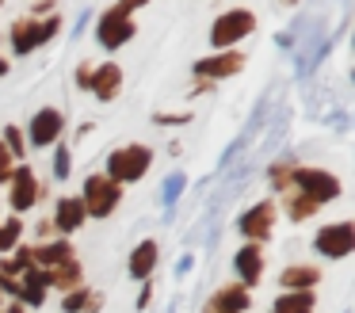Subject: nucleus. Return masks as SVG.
Listing matches in <instances>:
<instances>
[{
  "label": "nucleus",
  "mask_w": 355,
  "mask_h": 313,
  "mask_svg": "<svg viewBox=\"0 0 355 313\" xmlns=\"http://www.w3.org/2000/svg\"><path fill=\"white\" fill-rule=\"evenodd\" d=\"M149 160H153V153L146 149V145H126V149H115L107 160V180L115 183H126V180H141L149 168Z\"/></svg>",
  "instance_id": "f257e3e1"
},
{
  "label": "nucleus",
  "mask_w": 355,
  "mask_h": 313,
  "mask_svg": "<svg viewBox=\"0 0 355 313\" xmlns=\"http://www.w3.org/2000/svg\"><path fill=\"white\" fill-rule=\"evenodd\" d=\"M294 183L302 187V195L309 198V203H332V198L340 195V180L329 172H321V168H294Z\"/></svg>",
  "instance_id": "f03ea898"
},
{
  "label": "nucleus",
  "mask_w": 355,
  "mask_h": 313,
  "mask_svg": "<svg viewBox=\"0 0 355 313\" xmlns=\"http://www.w3.org/2000/svg\"><path fill=\"white\" fill-rule=\"evenodd\" d=\"M252 27H256L252 12H245V8H233V12L218 15L214 31H210V42H214L218 50H225V46L241 42V38H245V35H252Z\"/></svg>",
  "instance_id": "7ed1b4c3"
},
{
  "label": "nucleus",
  "mask_w": 355,
  "mask_h": 313,
  "mask_svg": "<svg viewBox=\"0 0 355 313\" xmlns=\"http://www.w3.org/2000/svg\"><path fill=\"white\" fill-rule=\"evenodd\" d=\"M85 214H96V218H107L111 210L119 206V183L107 180V176H92L85 183Z\"/></svg>",
  "instance_id": "20e7f679"
},
{
  "label": "nucleus",
  "mask_w": 355,
  "mask_h": 313,
  "mask_svg": "<svg viewBox=\"0 0 355 313\" xmlns=\"http://www.w3.org/2000/svg\"><path fill=\"white\" fill-rule=\"evenodd\" d=\"M58 27H62V19H58V15H50V19H19L16 27H12L16 53H31L35 46H42L50 35H58Z\"/></svg>",
  "instance_id": "39448f33"
},
{
  "label": "nucleus",
  "mask_w": 355,
  "mask_h": 313,
  "mask_svg": "<svg viewBox=\"0 0 355 313\" xmlns=\"http://www.w3.org/2000/svg\"><path fill=\"white\" fill-rule=\"evenodd\" d=\"M317 252L321 256H329V260H340V256H347V252L355 248V229L347 226V221H336V226H324L321 233H317Z\"/></svg>",
  "instance_id": "423d86ee"
},
{
  "label": "nucleus",
  "mask_w": 355,
  "mask_h": 313,
  "mask_svg": "<svg viewBox=\"0 0 355 313\" xmlns=\"http://www.w3.org/2000/svg\"><path fill=\"white\" fill-rule=\"evenodd\" d=\"M96 38H100V46L115 50V46H123L126 38H134V19L126 12H119V8H111V12L100 19V27H96Z\"/></svg>",
  "instance_id": "0eeeda50"
},
{
  "label": "nucleus",
  "mask_w": 355,
  "mask_h": 313,
  "mask_svg": "<svg viewBox=\"0 0 355 313\" xmlns=\"http://www.w3.org/2000/svg\"><path fill=\"white\" fill-rule=\"evenodd\" d=\"M62 126H65L62 111H58V107H42V111L35 115V122H31V142H35V145H50V142H58Z\"/></svg>",
  "instance_id": "6e6552de"
},
{
  "label": "nucleus",
  "mask_w": 355,
  "mask_h": 313,
  "mask_svg": "<svg viewBox=\"0 0 355 313\" xmlns=\"http://www.w3.org/2000/svg\"><path fill=\"white\" fill-rule=\"evenodd\" d=\"M8 180H12V206H16V210H27V206L39 203V183H35L31 168H19Z\"/></svg>",
  "instance_id": "1a4fd4ad"
},
{
  "label": "nucleus",
  "mask_w": 355,
  "mask_h": 313,
  "mask_svg": "<svg viewBox=\"0 0 355 313\" xmlns=\"http://www.w3.org/2000/svg\"><path fill=\"white\" fill-rule=\"evenodd\" d=\"M271 221H275V206L263 198V203H256L252 210L237 221V226H241V233H245V237H268L271 233Z\"/></svg>",
  "instance_id": "9d476101"
},
{
  "label": "nucleus",
  "mask_w": 355,
  "mask_h": 313,
  "mask_svg": "<svg viewBox=\"0 0 355 313\" xmlns=\"http://www.w3.org/2000/svg\"><path fill=\"white\" fill-rule=\"evenodd\" d=\"M85 203H80L77 195H65L62 203H58L54 210V229H65V233H73V229H80V221H85Z\"/></svg>",
  "instance_id": "9b49d317"
},
{
  "label": "nucleus",
  "mask_w": 355,
  "mask_h": 313,
  "mask_svg": "<svg viewBox=\"0 0 355 313\" xmlns=\"http://www.w3.org/2000/svg\"><path fill=\"white\" fill-rule=\"evenodd\" d=\"M245 65V58H241V53H218V58H207V61H199V65H195V73L199 76H233L237 73V69Z\"/></svg>",
  "instance_id": "f8f14e48"
},
{
  "label": "nucleus",
  "mask_w": 355,
  "mask_h": 313,
  "mask_svg": "<svg viewBox=\"0 0 355 313\" xmlns=\"http://www.w3.org/2000/svg\"><path fill=\"white\" fill-rule=\"evenodd\" d=\"M233 267H237V275L248 282V287H252V282H260V275H263V252L256 248V244H248V248L237 252Z\"/></svg>",
  "instance_id": "ddd939ff"
},
{
  "label": "nucleus",
  "mask_w": 355,
  "mask_h": 313,
  "mask_svg": "<svg viewBox=\"0 0 355 313\" xmlns=\"http://www.w3.org/2000/svg\"><path fill=\"white\" fill-rule=\"evenodd\" d=\"M119 88H123V69H119V65L96 69V76H92V92H96V96H100V99H115Z\"/></svg>",
  "instance_id": "4468645a"
},
{
  "label": "nucleus",
  "mask_w": 355,
  "mask_h": 313,
  "mask_svg": "<svg viewBox=\"0 0 355 313\" xmlns=\"http://www.w3.org/2000/svg\"><path fill=\"white\" fill-rule=\"evenodd\" d=\"M153 267H157V244L153 241H141L138 248L130 252V275H134V279H146Z\"/></svg>",
  "instance_id": "2eb2a0df"
},
{
  "label": "nucleus",
  "mask_w": 355,
  "mask_h": 313,
  "mask_svg": "<svg viewBox=\"0 0 355 313\" xmlns=\"http://www.w3.org/2000/svg\"><path fill=\"white\" fill-rule=\"evenodd\" d=\"M210 310L214 313H241V310H248V294H245V287H225L222 294L210 302Z\"/></svg>",
  "instance_id": "dca6fc26"
},
{
  "label": "nucleus",
  "mask_w": 355,
  "mask_h": 313,
  "mask_svg": "<svg viewBox=\"0 0 355 313\" xmlns=\"http://www.w3.org/2000/svg\"><path fill=\"white\" fill-rule=\"evenodd\" d=\"M35 260H39L42 267H62V264H69L73 260V248L65 241H58V244H42L39 252H35Z\"/></svg>",
  "instance_id": "f3484780"
},
{
  "label": "nucleus",
  "mask_w": 355,
  "mask_h": 313,
  "mask_svg": "<svg viewBox=\"0 0 355 313\" xmlns=\"http://www.w3.org/2000/svg\"><path fill=\"white\" fill-rule=\"evenodd\" d=\"M313 310V294L309 290H294V294H283L275 302V313H309Z\"/></svg>",
  "instance_id": "a211bd4d"
},
{
  "label": "nucleus",
  "mask_w": 355,
  "mask_h": 313,
  "mask_svg": "<svg viewBox=\"0 0 355 313\" xmlns=\"http://www.w3.org/2000/svg\"><path fill=\"white\" fill-rule=\"evenodd\" d=\"M317 282V267H286L283 271V287L286 290H306V287H313Z\"/></svg>",
  "instance_id": "6ab92c4d"
},
{
  "label": "nucleus",
  "mask_w": 355,
  "mask_h": 313,
  "mask_svg": "<svg viewBox=\"0 0 355 313\" xmlns=\"http://www.w3.org/2000/svg\"><path fill=\"white\" fill-rule=\"evenodd\" d=\"M77 279H80V264H77V260L62 264V271H54V275H50V282H54V287H73Z\"/></svg>",
  "instance_id": "aec40b11"
},
{
  "label": "nucleus",
  "mask_w": 355,
  "mask_h": 313,
  "mask_svg": "<svg viewBox=\"0 0 355 313\" xmlns=\"http://www.w3.org/2000/svg\"><path fill=\"white\" fill-rule=\"evenodd\" d=\"M19 233H24V226H19L16 218H12V221H4V226H0V252H4V248H12V244L19 241Z\"/></svg>",
  "instance_id": "412c9836"
},
{
  "label": "nucleus",
  "mask_w": 355,
  "mask_h": 313,
  "mask_svg": "<svg viewBox=\"0 0 355 313\" xmlns=\"http://www.w3.org/2000/svg\"><path fill=\"white\" fill-rule=\"evenodd\" d=\"M184 172H176V176H168V180H164V187H161V195H164V203H176V198H180V191H184Z\"/></svg>",
  "instance_id": "4be33fe9"
},
{
  "label": "nucleus",
  "mask_w": 355,
  "mask_h": 313,
  "mask_svg": "<svg viewBox=\"0 0 355 313\" xmlns=\"http://www.w3.org/2000/svg\"><path fill=\"white\" fill-rule=\"evenodd\" d=\"M286 210H291L294 221H302V218H309V214L317 210V203H309L306 195H298V198H291V203H286Z\"/></svg>",
  "instance_id": "5701e85b"
},
{
  "label": "nucleus",
  "mask_w": 355,
  "mask_h": 313,
  "mask_svg": "<svg viewBox=\"0 0 355 313\" xmlns=\"http://www.w3.org/2000/svg\"><path fill=\"white\" fill-rule=\"evenodd\" d=\"M69 172H73V164H69V149L62 145V149L54 153V176H58V180H65Z\"/></svg>",
  "instance_id": "b1692460"
},
{
  "label": "nucleus",
  "mask_w": 355,
  "mask_h": 313,
  "mask_svg": "<svg viewBox=\"0 0 355 313\" xmlns=\"http://www.w3.org/2000/svg\"><path fill=\"white\" fill-rule=\"evenodd\" d=\"M4 137H8V142H4V149H8L12 157H16V153H19V157H24V142H19V137H24V134H19L16 126H8V130H4Z\"/></svg>",
  "instance_id": "393cba45"
},
{
  "label": "nucleus",
  "mask_w": 355,
  "mask_h": 313,
  "mask_svg": "<svg viewBox=\"0 0 355 313\" xmlns=\"http://www.w3.org/2000/svg\"><path fill=\"white\" fill-rule=\"evenodd\" d=\"M85 305H88V294H85V290H73V294L65 298V310H69V313L85 310Z\"/></svg>",
  "instance_id": "a878e982"
},
{
  "label": "nucleus",
  "mask_w": 355,
  "mask_h": 313,
  "mask_svg": "<svg viewBox=\"0 0 355 313\" xmlns=\"http://www.w3.org/2000/svg\"><path fill=\"white\" fill-rule=\"evenodd\" d=\"M12 176V153L4 149V142H0V180H8Z\"/></svg>",
  "instance_id": "bb28decb"
},
{
  "label": "nucleus",
  "mask_w": 355,
  "mask_h": 313,
  "mask_svg": "<svg viewBox=\"0 0 355 313\" xmlns=\"http://www.w3.org/2000/svg\"><path fill=\"white\" fill-rule=\"evenodd\" d=\"M77 84L80 88H92V73H88V69H77Z\"/></svg>",
  "instance_id": "cd10ccee"
},
{
  "label": "nucleus",
  "mask_w": 355,
  "mask_h": 313,
  "mask_svg": "<svg viewBox=\"0 0 355 313\" xmlns=\"http://www.w3.org/2000/svg\"><path fill=\"white\" fill-rule=\"evenodd\" d=\"M141 4H146V0H123V4H119V12H126V15H130L134 8H141Z\"/></svg>",
  "instance_id": "c85d7f7f"
},
{
  "label": "nucleus",
  "mask_w": 355,
  "mask_h": 313,
  "mask_svg": "<svg viewBox=\"0 0 355 313\" xmlns=\"http://www.w3.org/2000/svg\"><path fill=\"white\" fill-rule=\"evenodd\" d=\"M8 313H24V305H19V302H16V305H12V310H8Z\"/></svg>",
  "instance_id": "c756f323"
},
{
  "label": "nucleus",
  "mask_w": 355,
  "mask_h": 313,
  "mask_svg": "<svg viewBox=\"0 0 355 313\" xmlns=\"http://www.w3.org/2000/svg\"><path fill=\"white\" fill-rule=\"evenodd\" d=\"M4 69H8V61H4V58H0V76H4Z\"/></svg>",
  "instance_id": "7c9ffc66"
}]
</instances>
